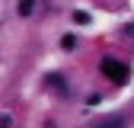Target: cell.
Listing matches in <instances>:
<instances>
[{"label": "cell", "mask_w": 134, "mask_h": 128, "mask_svg": "<svg viewBox=\"0 0 134 128\" xmlns=\"http://www.w3.org/2000/svg\"><path fill=\"white\" fill-rule=\"evenodd\" d=\"M45 83H48V87H54L58 93H64V96H67V80H64V77H58V74H48V77H45Z\"/></svg>", "instance_id": "7a4b0ae2"}, {"label": "cell", "mask_w": 134, "mask_h": 128, "mask_svg": "<svg viewBox=\"0 0 134 128\" xmlns=\"http://www.w3.org/2000/svg\"><path fill=\"white\" fill-rule=\"evenodd\" d=\"M13 125V119H10V112H3V115H0V128H10Z\"/></svg>", "instance_id": "52a82bcc"}, {"label": "cell", "mask_w": 134, "mask_h": 128, "mask_svg": "<svg viewBox=\"0 0 134 128\" xmlns=\"http://www.w3.org/2000/svg\"><path fill=\"white\" fill-rule=\"evenodd\" d=\"M74 45H77V39H74V35H64V39H61V48H67V51H70Z\"/></svg>", "instance_id": "8992f818"}, {"label": "cell", "mask_w": 134, "mask_h": 128, "mask_svg": "<svg viewBox=\"0 0 134 128\" xmlns=\"http://www.w3.org/2000/svg\"><path fill=\"white\" fill-rule=\"evenodd\" d=\"M90 128H125V122H121V115H109V119L96 122V125H90Z\"/></svg>", "instance_id": "3957f363"}, {"label": "cell", "mask_w": 134, "mask_h": 128, "mask_svg": "<svg viewBox=\"0 0 134 128\" xmlns=\"http://www.w3.org/2000/svg\"><path fill=\"white\" fill-rule=\"evenodd\" d=\"M16 10H19V16H32V13H35V0H19Z\"/></svg>", "instance_id": "277c9868"}, {"label": "cell", "mask_w": 134, "mask_h": 128, "mask_svg": "<svg viewBox=\"0 0 134 128\" xmlns=\"http://www.w3.org/2000/svg\"><path fill=\"white\" fill-rule=\"evenodd\" d=\"M99 67H102V74H105L109 80H115V83H125V80L131 77L128 64L118 61V58H102V61H99Z\"/></svg>", "instance_id": "6da1fadb"}, {"label": "cell", "mask_w": 134, "mask_h": 128, "mask_svg": "<svg viewBox=\"0 0 134 128\" xmlns=\"http://www.w3.org/2000/svg\"><path fill=\"white\" fill-rule=\"evenodd\" d=\"M74 23H77V26H86V23H90V13H86V10H77V13H74Z\"/></svg>", "instance_id": "5b68a950"}]
</instances>
